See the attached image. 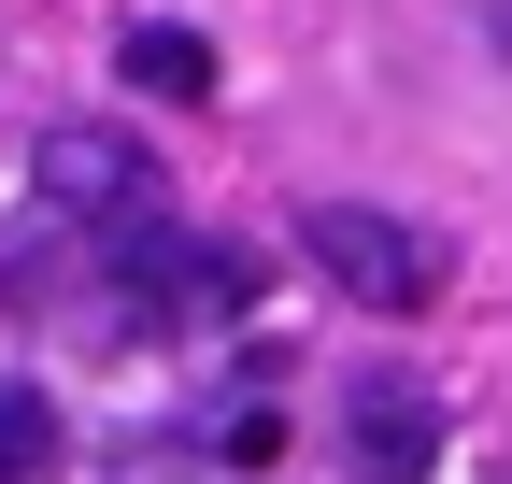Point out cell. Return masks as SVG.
Instances as JSON below:
<instances>
[{
  "label": "cell",
  "mask_w": 512,
  "mask_h": 484,
  "mask_svg": "<svg viewBox=\"0 0 512 484\" xmlns=\"http://www.w3.org/2000/svg\"><path fill=\"white\" fill-rule=\"evenodd\" d=\"M299 257L328 271L356 314H427V299H441V242L413 214H370V200H313L299 214Z\"/></svg>",
  "instance_id": "obj_1"
},
{
  "label": "cell",
  "mask_w": 512,
  "mask_h": 484,
  "mask_svg": "<svg viewBox=\"0 0 512 484\" xmlns=\"http://www.w3.org/2000/svg\"><path fill=\"white\" fill-rule=\"evenodd\" d=\"M29 186L72 214V228H128V214H157V157L128 143V129H43L29 143Z\"/></svg>",
  "instance_id": "obj_2"
},
{
  "label": "cell",
  "mask_w": 512,
  "mask_h": 484,
  "mask_svg": "<svg viewBox=\"0 0 512 484\" xmlns=\"http://www.w3.org/2000/svg\"><path fill=\"white\" fill-rule=\"evenodd\" d=\"M342 470L356 484H427L441 470V399L413 371H356L342 385Z\"/></svg>",
  "instance_id": "obj_3"
},
{
  "label": "cell",
  "mask_w": 512,
  "mask_h": 484,
  "mask_svg": "<svg viewBox=\"0 0 512 484\" xmlns=\"http://www.w3.org/2000/svg\"><path fill=\"white\" fill-rule=\"evenodd\" d=\"M114 72L143 86V100H214V43H200V29H128Z\"/></svg>",
  "instance_id": "obj_4"
},
{
  "label": "cell",
  "mask_w": 512,
  "mask_h": 484,
  "mask_svg": "<svg viewBox=\"0 0 512 484\" xmlns=\"http://www.w3.org/2000/svg\"><path fill=\"white\" fill-rule=\"evenodd\" d=\"M0 484H57V399L0 385Z\"/></svg>",
  "instance_id": "obj_5"
},
{
  "label": "cell",
  "mask_w": 512,
  "mask_h": 484,
  "mask_svg": "<svg viewBox=\"0 0 512 484\" xmlns=\"http://www.w3.org/2000/svg\"><path fill=\"white\" fill-rule=\"evenodd\" d=\"M470 15H484V43H498V57H512V0H470Z\"/></svg>",
  "instance_id": "obj_6"
}]
</instances>
